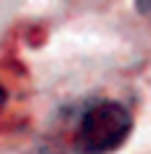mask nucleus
<instances>
[{"label": "nucleus", "mask_w": 151, "mask_h": 154, "mask_svg": "<svg viewBox=\"0 0 151 154\" xmlns=\"http://www.w3.org/2000/svg\"><path fill=\"white\" fill-rule=\"evenodd\" d=\"M3 101H5V88L0 85V106H3Z\"/></svg>", "instance_id": "obj_2"}, {"label": "nucleus", "mask_w": 151, "mask_h": 154, "mask_svg": "<svg viewBox=\"0 0 151 154\" xmlns=\"http://www.w3.org/2000/svg\"><path fill=\"white\" fill-rule=\"evenodd\" d=\"M133 133V114L119 101H93L74 125L72 146L77 154H114Z\"/></svg>", "instance_id": "obj_1"}]
</instances>
